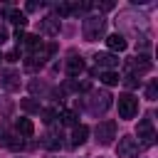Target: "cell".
<instances>
[{
    "instance_id": "6da1fadb",
    "label": "cell",
    "mask_w": 158,
    "mask_h": 158,
    "mask_svg": "<svg viewBox=\"0 0 158 158\" xmlns=\"http://www.w3.org/2000/svg\"><path fill=\"white\" fill-rule=\"evenodd\" d=\"M84 37L89 40V42H94V40H101L104 37V30H106V20L101 17V15H91V17H86L84 20Z\"/></svg>"
},
{
    "instance_id": "7a4b0ae2",
    "label": "cell",
    "mask_w": 158,
    "mask_h": 158,
    "mask_svg": "<svg viewBox=\"0 0 158 158\" xmlns=\"http://www.w3.org/2000/svg\"><path fill=\"white\" fill-rule=\"evenodd\" d=\"M138 114V99L133 94H121L118 96V116L121 118H133Z\"/></svg>"
},
{
    "instance_id": "3957f363",
    "label": "cell",
    "mask_w": 158,
    "mask_h": 158,
    "mask_svg": "<svg viewBox=\"0 0 158 158\" xmlns=\"http://www.w3.org/2000/svg\"><path fill=\"white\" fill-rule=\"evenodd\" d=\"M96 141L101 143V146H109L114 138H116V121H111V118H106V121H101V123H96Z\"/></svg>"
},
{
    "instance_id": "277c9868",
    "label": "cell",
    "mask_w": 158,
    "mask_h": 158,
    "mask_svg": "<svg viewBox=\"0 0 158 158\" xmlns=\"http://www.w3.org/2000/svg\"><path fill=\"white\" fill-rule=\"evenodd\" d=\"M86 101H89V111L91 114H104L111 106V94L109 91H94L91 99H86Z\"/></svg>"
},
{
    "instance_id": "5b68a950",
    "label": "cell",
    "mask_w": 158,
    "mask_h": 158,
    "mask_svg": "<svg viewBox=\"0 0 158 158\" xmlns=\"http://www.w3.org/2000/svg\"><path fill=\"white\" fill-rule=\"evenodd\" d=\"M138 153V143H136V138H131V136H121L118 138V146H116V156L118 158H133Z\"/></svg>"
},
{
    "instance_id": "8992f818",
    "label": "cell",
    "mask_w": 158,
    "mask_h": 158,
    "mask_svg": "<svg viewBox=\"0 0 158 158\" xmlns=\"http://www.w3.org/2000/svg\"><path fill=\"white\" fill-rule=\"evenodd\" d=\"M138 138L143 146H153L156 143V131H153V121L151 118H143L138 123Z\"/></svg>"
},
{
    "instance_id": "52a82bcc",
    "label": "cell",
    "mask_w": 158,
    "mask_h": 158,
    "mask_svg": "<svg viewBox=\"0 0 158 158\" xmlns=\"http://www.w3.org/2000/svg\"><path fill=\"white\" fill-rule=\"evenodd\" d=\"M59 17H54V15H47L42 22H40V32L42 35H47V37H54V35H59Z\"/></svg>"
},
{
    "instance_id": "ba28073f",
    "label": "cell",
    "mask_w": 158,
    "mask_h": 158,
    "mask_svg": "<svg viewBox=\"0 0 158 158\" xmlns=\"http://www.w3.org/2000/svg\"><path fill=\"white\" fill-rule=\"evenodd\" d=\"M94 62H96V67H99V69H104V72H109V69L118 67V57H116V54H111V52H99V54L94 57Z\"/></svg>"
},
{
    "instance_id": "9c48e42d",
    "label": "cell",
    "mask_w": 158,
    "mask_h": 158,
    "mask_svg": "<svg viewBox=\"0 0 158 158\" xmlns=\"http://www.w3.org/2000/svg\"><path fill=\"white\" fill-rule=\"evenodd\" d=\"M151 59L146 57V54H138V57H131V72H133V77L136 74H146V72H151Z\"/></svg>"
},
{
    "instance_id": "30bf717a",
    "label": "cell",
    "mask_w": 158,
    "mask_h": 158,
    "mask_svg": "<svg viewBox=\"0 0 158 158\" xmlns=\"http://www.w3.org/2000/svg\"><path fill=\"white\" fill-rule=\"evenodd\" d=\"M106 47H109V52L114 54V52H123V49L128 47V42H126V37H123V35L114 32V35H109V37H106Z\"/></svg>"
},
{
    "instance_id": "8fae6325",
    "label": "cell",
    "mask_w": 158,
    "mask_h": 158,
    "mask_svg": "<svg viewBox=\"0 0 158 158\" xmlns=\"http://www.w3.org/2000/svg\"><path fill=\"white\" fill-rule=\"evenodd\" d=\"M0 143H2L5 148H12V151L22 148V141H17V138L7 131V126H0Z\"/></svg>"
},
{
    "instance_id": "7c38bea8",
    "label": "cell",
    "mask_w": 158,
    "mask_h": 158,
    "mask_svg": "<svg viewBox=\"0 0 158 158\" xmlns=\"http://www.w3.org/2000/svg\"><path fill=\"white\" fill-rule=\"evenodd\" d=\"M2 86H5L7 91H17V89H20V74L12 72V69L2 72Z\"/></svg>"
},
{
    "instance_id": "4fadbf2b",
    "label": "cell",
    "mask_w": 158,
    "mask_h": 158,
    "mask_svg": "<svg viewBox=\"0 0 158 158\" xmlns=\"http://www.w3.org/2000/svg\"><path fill=\"white\" fill-rule=\"evenodd\" d=\"M2 12H5V15H7V20H10L12 25H17L20 30L27 25V15H25V12H20V10H12V7H2Z\"/></svg>"
},
{
    "instance_id": "5bb4252c",
    "label": "cell",
    "mask_w": 158,
    "mask_h": 158,
    "mask_svg": "<svg viewBox=\"0 0 158 158\" xmlns=\"http://www.w3.org/2000/svg\"><path fill=\"white\" fill-rule=\"evenodd\" d=\"M86 138H89V126L77 123V126H74V131H72V146H81Z\"/></svg>"
},
{
    "instance_id": "9a60e30c",
    "label": "cell",
    "mask_w": 158,
    "mask_h": 158,
    "mask_svg": "<svg viewBox=\"0 0 158 158\" xmlns=\"http://www.w3.org/2000/svg\"><path fill=\"white\" fill-rule=\"evenodd\" d=\"M84 72V59L81 57H69L67 59V74L69 77H79Z\"/></svg>"
},
{
    "instance_id": "2e32d148",
    "label": "cell",
    "mask_w": 158,
    "mask_h": 158,
    "mask_svg": "<svg viewBox=\"0 0 158 158\" xmlns=\"http://www.w3.org/2000/svg\"><path fill=\"white\" fill-rule=\"evenodd\" d=\"M15 128H17V133H22V136H32V133H35V123H32L30 118H17Z\"/></svg>"
},
{
    "instance_id": "e0dca14e",
    "label": "cell",
    "mask_w": 158,
    "mask_h": 158,
    "mask_svg": "<svg viewBox=\"0 0 158 158\" xmlns=\"http://www.w3.org/2000/svg\"><path fill=\"white\" fill-rule=\"evenodd\" d=\"M101 81H104L106 86H114V84H118V81H121V77H118V72L109 69V72H101Z\"/></svg>"
},
{
    "instance_id": "ac0fdd59",
    "label": "cell",
    "mask_w": 158,
    "mask_h": 158,
    "mask_svg": "<svg viewBox=\"0 0 158 158\" xmlns=\"http://www.w3.org/2000/svg\"><path fill=\"white\" fill-rule=\"evenodd\" d=\"M59 121L64 126H77V114L74 111H59Z\"/></svg>"
},
{
    "instance_id": "d6986e66",
    "label": "cell",
    "mask_w": 158,
    "mask_h": 158,
    "mask_svg": "<svg viewBox=\"0 0 158 158\" xmlns=\"http://www.w3.org/2000/svg\"><path fill=\"white\" fill-rule=\"evenodd\" d=\"M59 138H62V136H57L54 131H49V133H47V141H44V146H47V148H52V151H57V148L62 146V141H59Z\"/></svg>"
},
{
    "instance_id": "ffe728a7",
    "label": "cell",
    "mask_w": 158,
    "mask_h": 158,
    "mask_svg": "<svg viewBox=\"0 0 158 158\" xmlns=\"http://www.w3.org/2000/svg\"><path fill=\"white\" fill-rule=\"evenodd\" d=\"M22 109H25V111H32V114H35V111L40 114V104H37L35 99H22Z\"/></svg>"
},
{
    "instance_id": "44dd1931",
    "label": "cell",
    "mask_w": 158,
    "mask_h": 158,
    "mask_svg": "<svg viewBox=\"0 0 158 158\" xmlns=\"http://www.w3.org/2000/svg\"><path fill=\"white\" fill-rule=\"evenodd\" d=\"M42 116H44L42 118L44 123H52L54 118H59V109H47V111H42Z\"/></svg>"
},
{
    "instance_id": "7402d4cb",
    "label": "cell",
    "mask_w": 158,
    "mask_h": 158,
    "mask_svg": "<svg viewBox=\"0 0 158 158\" xmlns=\"http://www.w3.org/2000/svg\"><path fill=\"white\" fill-rule=\"evenodd\" d=\"M146 96H148L151 101H153V99L158 96V84H156V81H151V84L146 86Z\"/></svg>"
},
{
    "instance_id": "603a6c76",
    "label": "cell",
    "mask_w": 158,
    "mask_h": 158,
    "mask_svg": "<svg viewBox=\"0 0 158 158\" xmlns=\"http://www.w3.org/2000/svg\"><path fill=\"white\" fill-rule=\"evenodd\" d=\"M123 84H126V86H128V89H133V86H136V84H138V79H136V77H133V74H131V77H126V79H123Z\"/></svg>"
},
{
    "instance_id": "cb8c5ba5",
    "label": "cell",
    "mask_w": 158,
    "mask_h": 158,
    "mask_svg": "<svg viewBox=\"0 0 158 158\" xmlns=\"http://www.w3.org/2000/svg\"><path fill=\"white\" fill-rule=\"evenodd\" d=\"M25 37H27V35H25L22 30H17V32H15V42H17V44H25Z\"/></svg>"
},
{
    "instance_id": "d4e9b609",
    "label": "cell",
    "mask_w": 158,
    "mask_h": 158,
    "mask_svg": "<svg viewBox=\"0 0 158 158\" xmlns=\"http://www.w3.org/2000/svg\"><path fill=\"white\" fill-rule=\"evenodd\" d=\"M5 59H7V62H15V59H17V52H10V54H7Z\"/></svg>"
},
{
    "instance_id": "484cf974",
    "label": "cell",
    "mask_w": 158,
    "mask_h": 158,
    "mask_svg": "<svg viewBox=\"0 0 158 158\" xmlns=\"http://www.w3.org/2000/svg\"><path fill=\"white\" fill-rule=\"evenodd\" d=\"M0 59H2V54H0Z\"/></svg>"
}]
</instances>
